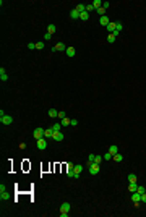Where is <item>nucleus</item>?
I'll list each match as a JSON object with an SVG mask.
<instances>
[{
  "mask_svg": "<svg viewBox=\"0 0 146 217\" xmlns=\"http://www.w3.org/2000/svg\"><path fill=\"white\" fill-rule=\"evenodd\" d=\"M109 5H110V3H109V2H102V7H104V8H105V10L109 8Z\"/></svg>",
  "mask_w": 146,
  "mask_h": 217,
  "instance_id": "nucleus-40",
  "label": "nucleus"
},
{
  "mask_svg": "<svg viewBox=\"0 0 146 217\" xmlns=\"http://www.w3.org/2000/svg\"><path fill=\"white\" fill-rule=\"evenodd\" d=\"M32 136H34V139H41V138H44V130H42V128H36V130L32 131Z\"/></svg>",
  "mask_w": 146,
  "mask_h": 217,
  "instance_id": "nucleus-3",
  "label": "nucleus"
},
{
  "mask_svg": "<svg viewBox=\"0 0 146 217\" xmlns=\"http://www.w3.org/2000/svg\"><path fill=\"white\" fill-rule=\"evenodd\" d=\"M65 52H67V55H68V57H75V55H76V49H75V47H67V50H65Z\"/></svg>",
  "mask_w": 146,
  "mask_h": 217,
  "instance_id": "nucleus-8",
  "label": "nucleus"
},
{
  "mask_svg": "<svg viewBox=\"0 0 146 217\" xmlns=\"http://www.w3.org/2000/svg\"><path fill=\"white\" fill-rule=\"evenodd\" d=\"M93 10H94V7H93V5H86V11H88V13H91Z\"/></svg>",
  "mask_w": 146,
  "mask_h": 217,
  "instance_id": "nucleus-35",
  "label": "nucleus"
},
{
  "mask_svg": "<svg viewBox=\"0 0 146 217\" xmlns=\"http://www.w3.org/2000/svg\"><path fill=\"white\" fill-rule=\"evenodd\" d=\"M50 37H52V34H49V32H47L46 36H44V39H46V41H50Z\"/></svg>",
  "mask_w": 146,
  "mask_h": 217,
  "instance_id": "nucleus-42",
  "label": "nucleus"
},
{
  "mask_svg": "<svg viewBox=\"0 0 146 217\" xmlns=\"http://www.w3.org/2000/svg\"><path fill=\"white\" fill-rule=\"evenodd\" d=\"M20 149H26V143H20Z\"/></svg>",
  "mask_w": 146,
  "mask_h": 217,
  "instance_id": "nucleus-43",
  "label": "nucleus"
},
{
  "mask_svg": "<svg viewBox=\"0 0 146 217\" xmlns=\"http://www.w3.org/2000/svg\"><path fill=\"white\" fill-rule=\"evenodd\" d=\"M132 201H133V203H140V201H141V195H140L138 191L132 193Z\"/></svg>",
  "mask_w": 146,
  "mask_h": 217,
  "instance_id": "nucleus-7",
  "label": "nucleus"
},
{
  "mask_svg": "<svg viewBox=\"0 0 146 217\" xmlns=\"http://www.w3.org/2000/svg\"><path fill=\"white\" fill-rule=\"evenodd\" d=\"M75 8L78 10V11H80V15L83 13V11H86V5H83V3H80V5H76V7H75Z\"/></svg>",
  "mask_w": 146,
  "mask_h": 217,
  "instance_id": "nucleus-16",
  "label": "nucleus"
},
{
  "mask_svg": "<svg viewBox=\"0 0 146 217\" xmlns=\"http://www.w3.org/2000/svg\"><path fill=\"white\" fill-rule=\"evenodd\" d=\"M138 193H140V195H143V193H145V186H138Z\"/></svg>",
  "mask_w": 146,
  "mask_h": 217,
  "instance_id": "nucleus-37",
  "label": "nucleus"
},
{
  "mask_svg": "<svg viewBox=\"0 0 146 217\" xmlns=\"http://www.w3.org/2000/svg\"><path fill=\"white\" fill-rule=\"evenodd\" d=\"M28 49H29V50L36 49V42H29V44H28Z\"/></svg>",
  "mask_w": 146,
  "mask_h": 217,
  "instance_id": "nucleus-34",
  "label": "nucleus"
},
{
  "mask_svg": "<svg viewBox=\"0 0 146 217\" xmlns=\"http://www.w3.org/2000/svg\"><path fill=\"white\" fill-rule=\"evenodd\" d=\"M73 170H75V172H76V173H81L83 167H81V165H75V167H73Z\"/></svg>",
  "mask_w": 146,
  "mask_h": 217,
  "instance_id": "nucleus-31",
  "label": "nucleus"
},
{
  "mask_svg": "<svg viewBox=\"0 0 146 217\" xmlns=\"http://www.w3.org/2000/svg\"><path fill=\"white\" fill-rule=\"evenodd\" d=\"M3 191H7V188H5V185L2 183V185H0V193H3Z\"/></svg>",
  "mask_w": 146,
  "mask_h": 217,
  "instance_id": "nucleus-41",
  "label": "nucleus"
},
{
  "mask_svg": "<svg viewBox=\"0 0 146 217\" xmlns=\"http://www.w3.org/2000/svg\"><path fill=\"white\" fill-rule=\"evenodd\" d=\"M36 49H44V44H42V42H36Z\"/></svg>",
  "mask_w": 146,
  "mask_h": 217,
  "instance_id": "nucleus-36",
  "label": "nucleus"
},
{
  "mask_svg": "<svg viewBox=\"0 0 146 217\" xmlns=\"http://www.w3.org/2000/svg\"><path fill=\"white\" fill-rule=\"evenodd\" d=\"M70 211V204L68 203H62V206H60V212H68Z\"/></svg>",
  "mask_w": 146,
  "mask_h": 217,
  "instance_id": "nucleus-12",
  "label": "nucleus"
},
{
  "mask_svg": "<svg viewBox=\"0 0 146 217\" xmlns=\"http://www.w3.org/2000/svg\"><path fill=\"white\" fill-rule=\"evenodd\" d=\"M70 125H72V127H76V125H78V120H76V118H72V123H70Z\"/></svg>",
  "mask_w": 146,
  "mask_h": 217,
  "instance_id": "nucleus-38",
  "label": "nucleus"
},
{
  "mask_svg": "<svg viewBox=\"0 0 146 217\" xmlns=\"http://www.w3.org/2000/svg\"><path fill=\"white\" fill-rule=\"evenodd\" d=\"M136 175H135V173H130V175H128V181H130V183H136Z\"/></svg>",
  "mask_w": 146,
  "mask_h": 217,
  "instance_id": "nucleus-20",
  "label": "nucleus"
},
{
  "mask_svg": "<svg viewBox=\"0 0 146 217\" xmlns=\"http://www.w3.org/2000/svg\"><path fill=\"white\" fill-rule=\"evenodd\" d=\"M52 130H54V133H57V131L62 130V123H55L54 127H52Z\"/></svg>",
  "mask_w": 146,
  "mask_h": 217,
  "instance_id": "nucleus-24",
  "label": "nucleus"
},
{
  "mask_svg": "<svg viewBox=\"0 0 146 217\" xmlns=\"http://www.w3.org/2000/svg\"><path fill=\"white\" fill-rule=\"evenodd\" d=\"M141 201H143V203H146V193H143V195H141Z\"/></svg>",
  "mask_w": 146,
  "mask_h": 217,
  "instance_id": "nucleus-44",
  "label": "nucleus"
},
{
  "mask_svg": "<svg viewBox=\"0 0 146 217\" xmlns=\"http://www.w3.org/2000/svg\"><path fill=\"white\" fill-rule=\"evenodd\" d=\"M47 32H49V34H54L55 32V24H49V26H47Z\"/></svg>",
  "mask_w": 146,
  "mask_h": 217,
  "instance_id": "nucleus-26",
  "label": "nucleus"
},
{
  "mask_svg": "<svg viewBox=\"0 0 146 217\" xmlns=\"http://www.w3.org/2000/svg\"><path fill=\"white\" fill-rule=\"evenodd\" d=\"M145 193H146V188H145Z\"/></svg>",
  "mask_w": 146,
  "mask_h": 217,
  "instance_id": "nucleus-45",
  "label": "nucleus"
},
{
  "mask_svg": "<svg viewBox=\"0 0 146 217\" xmlns=\"http://www.w3.org/2000/svg\"><path fill=\"white\" fill-rule=\"evenodd\" d=\"M88 170L91 175H96V173L101 172V164H96V162H88Z\"/></svg>",
  "mask_w": 146,
  "mask_h": 217,
  "instance_id": "nucleus-1",
  "label": "nucleus"
},
{
  "mask_svg": "<svg viewBox=\"0 0 146 217\" xmlns=\"http://www.w3.org/2000/svg\"><path fill=\"white\" fill-rule=\"evenodd\" d=\"M70 16H72L73 20H78V18H80V11H78L76 8H73L72 11H70Z\"/></svg>",
  "mask_w": 146,
  "mask_h": 217,
  "instance_id": "nucleus-13",
  "label": "nucleus"
},
{
  "mask_svg": "<svg viewBox=\"0 0 146 217\" xmlns=\"http://www.w3.org/2000/svg\"><path fill=\"white\" fill-rule=\"evenodd\" d=\"M112 159H114L115 162H122V160H123V156H122L120 152H117V154H114V157H112Z\"/></svg>",
  "mask_w": 146,
  "mask_h": 217,
  "instance_id": "nucleus-15",
  "label": "nucleus"
},
{
  "mask_svg": "<svg viewBox=\"0 0 146 217\" xmlns=\"http://www.w3.org/2000/svg\"><path fill=\"white\" fill-rule=\"evenodd\" d=\"M94 157H96L94 154H89V157H88V159H89V162H94Z\"/></svg>",
  "mask_w": 146,
  "mask_h": 217,
  "instance_id": "nucleus-39",
  "label": "nucleus"
},
{
  "mask_svg": "<svg viewBox=\"0 0 146 217\" xmlns=\"http://www.w3.org/2000/svg\"><path fill=\"white\" fill-rule=\"evenodd\" d=\"M109 152L112 154V156H114V154H117V152H119V148H117L115 144H112V146L109 148Z\"/></svg>",
  "mask_w": 146,
  "mask_h": 217,
  "instance_id": "nucleus-19",
  "label": "nucleus"
},
{
  "mask_svg": "<svg viewBox=\"0 0 146 217\" xmlns=\"http://www.w3.org/2000/svg\"><path fill=\"white\" fill-rule=\"evenodd\" d=\"M8 198H10V195L7 193V191H3V193H0V199H3V201H7Z\"/></svg>",
  "mask_w": 146,
  "mask_h": 217,
  "instance_id": "nucleus-27",
  "label": "nucleus"
},
{
  "mask_svg": "<svg viewBox=\"0 0 146 217\" xmlns=\"http://www.w3.org/2000/svg\"><path fill=\"white\" fill-rule=\"evenodd\" d=\"M62 50H67L63 42H59V44H55L54 47H52V52H62Z\"/></svg>",
  "mask_w": 146,
  "mask_h": 217,
  "instance_id": "nucleus-5",
  "label": "nucleus"
},
{
  "mask_svg": "<svg viewBox=\"0 0 146 217\" xmlns=\"http://www.w3.org/2000/svg\"><path fill=\"white\" fill-rule=\"evenodd\" d=\"M96 11H97V15H99V16H105V8H104V7H101V8H97Z\"/></svg>",
  "mask_w": 146,
  "mask_h": 217,
  "instance_id": "nucleus-25",
  "label": "nucleus"
},
{
  "mask_svg": "<svg viewBox=\"0 0 146 217\" xmlns=\"http://www.w3.org/2000/svg\"><path fill=\"white\" fill-rule=\"evenodd\" d=\"M0 122L3 123V125H10V123L13 122V117L11 115H5L3 110H0Z\"/></svg>",
  "mask_w": 146,
  "mask_h": 217,
  "instance_id": "nucleus-2",
  "label": "nucleus"
},
{
  "mask_svg": "<svg viewBox=\"0 0 146 217\" xmlns=\"http://www.w3.org/2000/svg\"><path fill=\"white\" fill-rule=\"evenodd\" d=\"M102 159H104L102 156H96V157H94V162H96V164H101V162H102Z\"/></svg>",
  "mask_w": 146,
  "mask_h": 217,
  "instance_id": "nucleus-32",
  "label": "nucleus"
},
{
  "mask_svg": "<svg viewBox=\"0 0 146 217\" xmlns=\"http://www.w3.org/2000/svg\"><path fill=\"white\" fill-rule=\"evenodd\" d=\"M107 42H115V36L114 34H107Z\"/></svg>",
  "mask_w": 146,
  "mask_h": 217,
  "instance_id": "nucleus-29",
  "label": "nucleus"
},
{
  "mask_svg": "<svg viewBox=\"0 0 146 217\" xmlns=\"http://www.w3.org/2000/svg\"><path fill=\"white\" fill-rule=\"evenodd\" d=\"M136 190H138V185H136V183H130V186H128V191H130V193H135Z\"/></svg>",
  "mask_w": 146,
  "mask_h": 217,
  "instance_id": "nucleus-17",
  "label": "nucleus"
},
{
  "mask_svg": "<svg viewBox=\"0 0 146 217\" xmlns=\"http://www.w3.org/2000/svg\"><path fill=\"white\" fill-rule=\"evenodd\" d=\"M99 23H101V26H107V24L110 23V20L107 18V16H101V18H99Z\"/></svg>",
  "mask_w": 146,
  "mask_h": 217,
  "instance_id": "nucleus-11",
  "label": "nucleus"
},
{
  "mask_svg": "<svg viewBox=\"0 0 146 217\" xmlns=\"http://www.w3.org/2000/svg\"><path fill=\"white\" fill-rule=\"evenodd\" d=\"M60 123H62V127H68L70 123H72V120H70V118H67V117H65V118H63V120H62V122H60Z\"/></svg>",
  "mask_w": 146,
  "mask_h": 217,
  "instance_id": "nucleus-23",
  "label": "nucleus"
},
{
  "mask_svg": "<svg viewBox=\"0 0 146 217\" xmlns=\"http://www.w3.org/2000/svg\"><path fill=\"white\" fill-rule=\"evenodd\" d=\"M102 157H104V160H110V159L114 157V156H112V154H110V152H105L104 156H102Z\"/></svg>",
  "mask_w": 146,
  "mask_h": 217,
  "instance_id": "nucleus-28",
  "label": "nucleus"
},
{
  "mask_svg": "<svg viewBox=\"0 0 146 217\" xmlns=\"http://www.w3.org/2000/svg\"><path fill=\"white\" fill-rule=\"evenodd\" d=\"M91 5L94 7V10H97V8H101V7H102V2H101V0H94Z\"/></svg>",
  "mask_w": 146,
  "mask_h": 217,
  "instance_id": "nucleus-18",
  "label": "nucleus"
},
{
  "mask_svg": "<svg viewBox=\"0 0 146 217\" xmlns=\"http://www.w3.org/2000/svg\"><path fill=\"white\" fill-rule=\"evenodd\" d=\"M65 117H67V113H65L63 110H60V112H59V118H60V120H63Z\"/></svg>",
  "mask_w": 146,
  "mask_h": 217,
  "instance_id": "nucleus-33",
  "label": "nucleus"
},
{
  "mask_svg": "<svg viewBox=\"0 0 146 217\" xmlns=\"http://www.w3.org/2000/svg\"><path fill=\"white\" fill-rule=\"evenodd\" d=\"M122 29H123V24H122V23H117V26H115V31H117V32H120Z\"/></svg>",
  "mask_w": 146,
  "mask_h": 217,
  "instance_id": "nucleus-30",
  "label": "nucleus"
},
{
  "mask_svg": "<svg viewBox=\"0 0 146 217\" xmlns=\"http://www.w3.org/2000/svg\"><path fill=\"white\" fill-rule=\"evenodd\" d=\"M36 143H37V148L41 151H44L47 148V141H46V138H41V139H36Z\"/></svg>",
  "mask_w": 146,
  "mask_h": 217,
  "instance_id": "nucleus-4",
  "label": "nucleus"
},
{
  "mask_svg": "<svg viewBox=\"0 0 146 217\" xmlns=\"http://www.w3.org/2000/svg\"><path fill=\"white\" fill-rule=\"evenodd\" d=\"M80 18H81L83 21H88V20H89V13H88V11H83V13L80 15Z\"/></svg>",
  "mask_w": 146,
  "mask_h": 217,
  "instance_id": "nucleus-22",
  "label": "nucleus"
},
{
  "mask_svg": "<svg viewBox=\"0 0 146 217\" xmlns=\"http://www.w3.org/2000/svg\"><path fill=\"white\" fill-rule=\"evenodd\" d=\"M49 117H52V118L59 117V112H57V110H55V108H50V110H49Z\"/></svg>",
  "mask_w": 146,
  "mask_h": 217,
  "instance_id": "nucleus-21",
  "label": "nucleus"
},
{
  "mask_svg": "<svg viewBox=\"0 0 146 217\" xmlns=\"http://www.w3.org/2000/svg\"><path fill=\"white\" fill-rule=\"evenodd\" d=\"M52 138H54V141H63V133H62V131H57V133H54V136H52Z\"/></svg>",
  "mask_w": 146,
  "mask_h": 217,
  "instance_id": "nucleus-6",
  "label": "nucleus"
},
{
  "mask_svg": "<svg viewBox=\"0 0 146 217\" xmlns=\"http://www.w3.org/2000/svg\"><path fill=\"white\" fill-rule=\"evenodd\" d=\"M115 26H117V23H114V21H110L109 24H107V31H110V34L115 31Z\"/></svg>",
  "mask_w": 146,
  "mask_h": 217,
  "instance_id": "nucleus-14",
  "label": "nucleus"
},
{
  "mask_svg": "<svg viewBox=\"0 0 146 217\" xmlns=\"http://www.w3.org/2000/svg\"><path fill=\"white\" fill-rule=\"evenodd\" d=\"M0 79H2V81H7V79H8V75H7V71H5L3 67L0 68Z\"/></svg>",
  "mask_w": 146,
  "mask_h": 217,
  "instance_id": "nucleus-10",
  "label": "nucleus"
},
{
  "mask_svg": "<svg viewBox=\"0 0 146 217\" xmlns=\"http://www.w3.org/2000/svg\"><path fill=\"white\" fill-rule=\"evenodd\" d=\"M52 136H54V130H52V127L46 128V130H44V138H52Z\"/></svg>",
  "mask_w": 146,
  "mask_h": 217,
  "instance_id": "nucleus-9",
  "label": "nucleus"
}]
</instances>
